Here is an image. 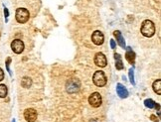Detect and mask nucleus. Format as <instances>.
<instances>
[{"label":"nucleus","instance_id":"1","mask_svg":"<svg viewBox=\"0 0 161 122\" xmlns=\"http://www.w3.org/2000/svg\"><path fill=\"white\" fill-rule=\"evenodd\" d=\"M141 34L144 37H152L155 34V26L150 20H145L141 25Z\"/></svg>","mask_w":161,"mask_h":122},{"label":"nucleus","instance_id":"2","mask_svg":"<svg viewBox=\"0 0 161 122\" xmlns=\"http://www.w3.org/2000/svg\"><path fill=\"white\" fill-rule=\"evenodd\" d=\"M93 81H94V84L95 86L101 87L106 84V76L104 75L103 72L98 70V72L95 73L94 76H93Z\"/></svg>","mask_w":161,"mask_h":122},{"label":"nucleus","instance_id":"3","mask_svg":"<svg viewBox=\"0 0 161 122\" xmlns=\"http://www.w3.org/2000/svg\"><path fill=\"white\" fill-rule=\"evenodd\" d=\"M29 17H30L29 11L25 9V8H18L16 10V20L19 23L21 24L26 23L28 20H29Z\"/></svg>","mask_w":161,"mask_h":122},{"label":"nucleus","instance_id":"4","mask_svg":"<svg viewBox=\"0 0 161 122\" xmlns=\"http://www.w3.org/2000/svg\"><path fill=\"white\" fill-rule=\"evenodd\" d=\"M66 87H67V92L69 93H75L79 92V89H80V81L75 78L70 79L66 84Z\"/></svg>","mask_w":161,"mask_h":122},{"label":"nucleus","instance_id":"5","mask_svg":"<svg viewBox=\"0 0 161 122\" xmlns=\"http://www.w3.org/2000/svg\"><path fill=\"white\" fill-rule=\"evenodd\" d=\"M101 101H103L101 100V96L98 92H94L89 97V103L93 107H100L101 105Z\"/></svg>","mask_w":161,"mask_h":122},{"label":"nucleus","instance_id":"6","mask_svg":"<svg viewBox=\"0 0 161 122\" xmlns=\"http://www.w3.org/2000/svg\"><path fill=\"white\" fill-rule=\"evenodd\" d=\"M11 49L15 54H21L24 51V43L19 39H16L11 43Z\"/></svg>","mask_w":161,"mask_h":122},{"label":"nucleus","instance_id":"7","mask_svg":"<svg viewBox=\"0 0 161 122\" xmlns=\"http://www.w3.org/2000/svg\"><path fill=\"white\" fill-rule=\"evenodd\" d=\"M92 40H93V43H94L95 45H98V46H100V45H101L103 43L104 41V36L103 34L101 32V31H95L94 33H93L92 35Z\"/></svg>","mask_w":161,"mask_h":122},{"label":"nucleus","instance_id":"8","mask_svg":"<svg viewBox=\"0 0 161 122\" xmlns=\"http://www.w3.org/2000/svg\"><path fill=\"white\" fill-rule=\"evenodd\" d=\"M24 117L28 122H35L37 119V112L33 108H28L24 111Z\"/></svg>","mask_w":161,"mask_h":122},{"label":"nucleus","instance_id":"9","mask_svg":"<svg viewBox=\"0 0 161 122\" xmlns=\"http://www.w3.org/2000/svg\"><path fill=\"white\" fill-rule=\"evenodd\" d=\"M95 64L97 65L98 67L104 68L107 64L106 56H104L103 53H98L97 55L95 56Z\"/></svg>","mask_w":161,"mask_h":122},{"label":"nucleus","instance_id":"10","mask_svg":"<svg viewBox=\"0 0 161 122\" xmlns=\"http://www.w3.org/2000/svg\"><path fill=\"white\" fill-rule=\"evenodd\" d=\"M117 94L119 95V97L121 98H126L128 96V92L127 89L124 87L121 84H118L117 86Z\"/></svg>","mask_w":161,"mask_h":122},{"label":"nucleus","instance_id":"11","mask_svg":"<svg viewBox=\"0 0 161 122\" xmlns=\"http://www.w3.org/2000/svg\"><path fill=\"white\" fill-rule=\"evenodd\" d=\"M125 59L128 61L129 64L133 65L135 62V54L134 52L130 49V47H127V52L125 54Z\"/></svg>","mask_w":161,"mask_h":122},{"label":"nucleus","instance_id":"12","mask_svg":"<svg viewBox=\"0 0 161 122\" xmlns=\"http://www.w3.org/2000/svg\"><path fill=\"white\" fill-rule=\"evenodd\" d=\"M114 35L115 38H117V41L118 45H119L121 48H125V42H124L123 37H122V35H121V33L119 32V31H114Z\"/></svg>","mask_w":161,"mask_h":122},{"label":"nucleus","instance_id":"13","mask_svg":"<svg viewBox=\"0 0 161 122\" xmlns=\"http://www.w3.org/2000/svg\"><path fill=\"white\" fill-rule=\"evenodd\" d=\"M114 59H115V68L117 70H120L123 69V63H122V59L119 54H114Z\"/></svg>","mask_w":161,"mask_h":122},{"label":"nucleus","instance_id":"14","mask_svg":"<svg viewBox=\"0 0 161 122\" xmlns=\"http://www.w3.org/2000/svg\"><path fill=\"white\" fill-rule=\"evenodd\" d=\"M153 90L157 94H161V79H156L153 83Z\"/></svg>","mask_w":161,"mask_h":122},{"label":"nucleus","instance_id":"15","mask_svg":"<svg viewBox=\"0 0 161 122\" xmlns=\"http://www.w3.org/2000/svg\"><path fill=\"white\" fill-rule=\"evenodd\" d=\"M21 86L25 87V89H28V87H30L32 86V79L30 78H28V76H25V78H22V81H21Z\"/></svg>","mask_w":161,"mask_h":122},{"label":"nucleus","instance_id":"16","mask_svg":"<svg viewBox=\"0 0 161 122\" xmlns=\"http://www.w3.org/2000/svg\"><path fill=\"white\" fill-rule=\"evenodd\" d=\"M7 95V86L5 84H0V97L4 98Z\"/></svg>","mask_w":161,"mask_h":122},{"label":"nucleus","instance_id":"17","mask_svg":"<svg viewBox=\"0 0 161 122\" xmlns=\"http://www.w3.org/2000/svg\"><path fill=\"white\" fill-rule=\"evenodd\" d=\"M144 104H145V106L146 107H148V108H154L155 107V102L153 100H152V99H146V100L144 101Z\"/></svg>","mask_w":161,"mask_h":122},{"label":"nucleus","instance_id":"18","mask_svg":"<svg viewBox=\"0 0 161 122\" xmlns=\"http://www.w3.org/2000/svg\"><path fill=\"white\" fill-rule=\"evenodd\" d=\"M128 75H129V79H130V83L132 84H134V75H133V70L130 69L128 72Z\"/></svg>","mask_w":161,"mask_h":122},{"label":"nucleus","instance_id":"19","mask_svg":"<svg viewBox=\"0 0 161 122\" xmlns=\"http://www.w3.org/2000/svg\"><path fill=\"white\" fill-rule=\"evenodd\" d=\"M10 62H11V59H10V58H8V59H7V61H6V68H7V70L9 72V73L11 75V72H10V69H9V64H10Z\"/></svg>","mask_w":161,"mask_h":122},{"label":"nucleus","instance_id":"20","mask_svg":"<svg viewBox=\"0 0 161 122\" xmlns=\"http://www.w3.org/2000/svg\"><path fill=\"white\" fill-rule=\"evenodd\" d=\"M3 78H4V72H3V70L0 68V81H3Z\"/></svg>","mask_w":161,"mask_h":122},{"label":"nucleus","instance_id":"21","mask_svg":"<svg viewBox=\"0 0 161 122\" xmlns=\"http://www.w3.org/2000/svg\"><path fill=\"white\" fill-rule=\"evenodd\" d=\"M111 49H114V48H115V42H114V40H111Z\"/></svg>","mask_w":161,"mask_h":122},{"label":"nucleus","instance_id":"22","mask_svg":"<svg viewBox=\"0 0 161 122\" xmlns=\"http://www.w3.org/2000/svg\"><path fill=\"white\" fill-rule=\"evenodd\" d=\"M4 14H5V17H6V18H7L8 16H9V12H8L7 8H4Z\"/></svg>","mask_w":161,"mask_h":122},{"label":"nucleus","instance_id":"23","mask_svg":"<svg viewBox=\"0 0 161 122\" xmlns=\"http://www.w3.org/2000/svg\"><path fill=\"white\" fill-rule=\"evenodd\" d=\"M151 118H152V120H153V121H158V119L155 117L154 115H151Z\"/></svg>","mask_w":161,"mask_h":122},{"label":"nucleus","instance_id":"24","mask_svg":"<svg viewBox=\"0 0 161 122\" xmlns=\"http://www.w3.org/2000/svg\"><path fill=\"white\" fill-rule=\"evenodd\" d=\"M91 122H97V121H95V120H92Z\"/></svg>","mask_w":161,"mask_h":122},{"label":"nucleus","instance_id":"25","mask_svg":"<svg viewBox=\"0 0 161 122\" xmlns=\"http://www.w3.org/2000/svg\"><path fill=\"white\" fill-rule=\"evenodd\" d=\"M12 122H15V120H13V121H12Z\"/></svg>","mask_w":161,"mask_h":122}]
</instances>
